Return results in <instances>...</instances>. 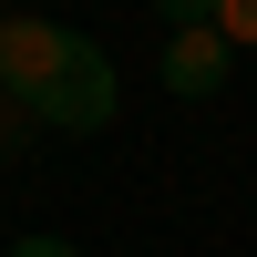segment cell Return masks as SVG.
<instances>
[{
  "mask_svg": "<svg viewBox=\"0 0 257 257\" xmlns=\"http://www.w3.org/2000/svg\"><path fill=\"white\" fill-rule=\"evenodd\" d=\"M0 103H21L41 134H103L113 103H123V82H113V62H103L93 31L0 11Z\"/></svg>",
  "mask_w": 257,
  "mask_h": 257,
  "instance_id": "1",
  "label": "cell"
},
{
  "mask_svg": "<svg viewBox=\"0 0 257 257\" xmlns=\"http://www.w3.org/2000/svg\"><path fill=\"white\" fill-rule=\"evenodd\" d=\"M226 31L216 21H185V31H165V93H185V103H206V93H226Z\"/></svg>",
  "mask_w": 257,
  "mask_h": 257,
  "instance_id": "2",
  "label": "cell"
},
{
  "mask_svg": "<svg viewBox=\"0 0 257 257\" xmlns=\"http://www.w3.org/2000/svg\"><path fill=\"white\" fill-rule=\"evenodd\" d=\"M206 21L226 31V52H257V0H206Z\"/></svg>",
  "mask_w": 257,
  "mask_h": 257,
  "instance_id": "3",
  "label": "cell"
},
{
  "mask_svg": "<svg viewBox=\"0 0 257 257\" xmlns=\"http://www.w3.org/2000/svg\"><path fill=\"white\" fill-rule=\"evenodd\" d=\"M0 257H82L72 237H21V247H0Z\"/></svg>",
  "mask_w": 257,
  "mask_h": 257,
  "instance_id": "4",
  "label": "cell"
},
{
  "mask_svg": "<svg viewBox=\"0 0 257 257\" xmlns=\"http://www.w3.org/2000/svg\"><path fill=\"white\" fill-rule=\"evenodd\" d=\"M31 134H41V123L21 113V103H0V144H31Z\"/></svg>",
  "mask_w": 257,
  "mask_h": 257,
  "instance_id": "5",
  "label": "cell"
},
{
  "mask_svg": "<svg viewBox=\"0 0 257 257\" xmlns=\"http://www.w3.org/2000/svg\"><path fill=\"white\" fill-rule=\"evenodd\" d=\"M165 11V31H185V21H206V0H155Z\"/></svg>",
  "mask_w": 257,
  "mask_h": 257,
  "instance_id": "6",
  "label": "cell"
}]
</instances>
